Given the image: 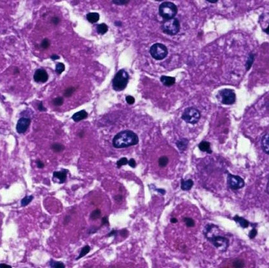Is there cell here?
Returning <instances> with one entry per match:
<instances>
[{
    "instance_id": "obj_1",
    "label": "cell",
    "mask_w": 269,
    "mask_h": 268,
    "mask_svg": "<svg viewBox=\"0 0 269 268\" xmlns=\"http://www.w3.org/2000/svg\"><path fill=\"white\" fill-rule=\"evenodd\" d=\"M139 142V138L134 132L130 130H124L113 137L112 144L116 148H127L136 145Z\"/></svg>"
},
{
    "instance_id": "obj_2",
    "label": "cell",
    "mask_w": 269,
    "mask_h": 268,
    "mask_svg": "<svg viewBox=\"0 0 269 268\" xmlns=\"http://www.w3.org/2000/svg\"><path fill=\"white\" fill-rule=\"evenodd\" d=\"M128 79H129V75L128 72L124 69L120 70L117 72L114 78L113 79V89L116 91L124 90L127 87Z\"/></svg>"
},
{
    "instance_id": "obj_3",
    "label": "cell",
    "mask_w": 269,
    "mask_h": 268,
    "mask_svg": "<svg viewBox=\"0 0 269 268\" xmlns=\"http://www.w3.org/2000/svg\"><path fill=\"white\" fill-rule=\"evenodd\" d=\"M177 7L171 2L165 1L159 6L160 15L166 20L173 18L177 14Z\"/></svg>"
},
{
    "instance_id": "obj_4",
    "label": "cell",
    "mask_w": 269,
    "mask_h": 268,
    "mask_svg": "<svg viewBox=\"0 0 269 268\" xmlns=\"http://www.w3.org/2000/svg\"><path fill=\"white\" fill-rule=\"evenodd\" d=\"M205 236L207 237V240L210 242H211L212 244L216 248L219 249L222 252L226 251L227 248L229 247V240L227 238L224 237V236L220 235H214L213 234H211L210 236L205 235Z\"/></svg>"
},
{
    "instance_id": "obj_5",
    "label": "cell",
    "mask_w": 269,
    "mask_h": 268,
    "mask_svg": "<svg viewBox=\"0 0 269 268\" xmlns=\"http://www.w3.org/2000/svg\"><path fill=\"white\" fill-rule=\"evenodd\" d=\"M163 32L169 35H175L180 30V22L177 18L166 20L162 24Z\"/></svg>"
},
{
    "instance_id": "obj_6",
    "label": "cell",
    "mask_w": 269,
    "mask_h": 268,
    "mask_svg": "<svg viewBox=\"0 0 269 268\" xmlns=\"http://www.w3.org/2000/svg\"><path fill=\"white\" fill-rule=\"evenodd\" d=\"M201 113L198 109L193 107H188L185 109L182 115V119L189 124H194L200 119Z\"/></svg>"
},
{
    "instance_id": "obj_7",
    "label": "cell",
    "mask_w": 269,
    "mask_h": 268,
    "mask_svg": "<svg viewBox=\"0 0 269 268\" xmlns=\"http://www.w3.org/2000/svg\"><path fill=\"white\" fill-rule=\"evenodd\" d=\"M150 54L156 60H162L166 58L168 54V48L160 43H156L150 48Z\"/></svg>"
},
{
    "instance_id": "obj_8",
    "label": "cell",
    "mask_w": 269,
    "mask_h": 268,
    "mask_svg": "<svg viewBox=\"0 0 269 268\" xmlns=\"http://www.w3.org/2000/svg\"><path fill=\"white\" fill-rule=\"evenodd\" d=\"M217 97L220 98V102L225 105H231L236 100V95L235 92L229 89H224L220 91Z\"/></svg>"
},
{
    "instance_id": "obj_9",
    "label": "cell",
    "mask_w": 269,
    "mask_h": 268,
    "mask_svg": "<svg viewBox=\"0 0 269 268\" xmlns=\"http://www.w3.org/2000/svg\"><path fill=\"white\" fill-rule=\"evenodd\" d=\"M227 184L231 189L237 190L243 187L245 185V182L239 176L229 174L228 177H227Z\"/></svg>"
},
{
    "instance_id": "obj_10",
    "label": "cell",
    "mask_w": 269,
    "mask_h": 268,
    "mask_svg": "<svg viewBox=\"0 0 269 268\" xmlns=\"http://www.w3.org/2000/svg\"><path fill=\"white\" fill-rule=\"evenodd\" d=\"M31 124V119L29 118L22 117L18 120L16 124V132L20 134H24L27 131Z\"/></svg>"
},
{
    "instance_id": "obj_11",
    "label": "cell",
    "mask_w": 269,
    "mask_h": 268,
    "mask_svg": "<svg viewBox=\"0 0 269 268\" xmlns=\"http://www.w3.org/2000/svg\"><path fill=\"white\" fill-rule=\"evenodd\" d=\"M33 79L37 83H45L48 79V74L44 69H37L34 74Z\"/></svg>"
},
{
    "instance_id": "obj_12",
    "label": "cell",
    "mask_w": 269,
    "mask_h": 268,
    "mask_svg": "<svg viewBox=\"0 0 269 268\" xmlns=\"http://www.w3.org/2000/svg\"><path fill=\"white\" fill-rule=\"evenodd\" d=\"M69 171L67 169H64L62 171H55L53 173L54 178H57L59 180V183H63L67 180V175Z\"/></svg>"
},
{
    "instance_id": "obj_13",
    "label": "cell",
    "mask_w": 269,
    "mask_h": 268,
    "mask_svg": "<svg viewBox=\"0 0 269 268\" xmlns=\"http://www.w3.org/2000/svg\"><path fill=\"white\" fill-rule=\"evenodd\" d=\"M88 113L83 109V110L80 111L78 112H76V113H74V114L72 115V119L74 120V121L78 122L81 121V120H84L85 119H86V118L88 117Z\"/></svg>"
},
{
    "instance_id": "obj_14",
    "label": "cell",
    "mask_w": 269,
    "mask_h": 268,
    "mask_svg": "<svg viewBox=\"0 0 269 268\" xmlns=\"http://www.w3.org/2000/svg\"><path fill=\"white\" fill-rule=\"evenodd\" d=\"M160 81L165 86L169 87L175 84V78H173V77L162 76L160 78Z\"/></svg>"
},
{
    "instance_id": "obj_15",
    "label": "cell",
    "mask_w": 269,
    "mask_h": 268,
    "mask_svg": "<svg viewBox=\"0 0 269 268\" xmlns=\"http://www.w3.org/2000/svg\"><path fill=\"white\" fill-rule=\"evenodd\" d=\"M233 220L237 222V223L239 224V225L241 226L242 228H248L249 226V223L248 220H246V219L243 218V217H239L238 216H235L233 217Z\"/></svg>"
},
{
    "instance_id": "obj_16",
    "label": "cell",
    "mask_w": 269,
    "mask_h": 268,
    "mask_svg": "<svg viewBox=\"0 0 269 268\" xmlns=\"http://www.w3.org/2000/svg\"><path fill=\"white\" fill-rule=\"evenodd\" d=\"M198 147L201 151L205 152H207L208 154L212 153L211 148H210V144L209 142L203 141L199 144Z\"/></svg>"
},
{
    "instance_id": "obj_17",
    "label": "cell",
    "mask_w": 269,
    "mask_h": 268,
    "mask_svg": "<svg viewBox=\"0 0 269 268\" xmlns=\"http://www.w3.org/2000/svg\"><path fill=\"white\" fill-rule=\"evenodd\" d=\"M268 142H269L268 134H266L262 137V139H261V146H262L263 151L265 152L266 154H268V152H269Z\"/></svg>"
},
{
    "instance_id": "obj_18",
    "label": "cell",
    "mask_w": 269,
    "mask_h": 268,
    "mask_svg": "<svg viewBox=\"0 0 269 268\" xmlns=\"http://www.w3.org/2000/svg\"><path fill=\"white\" fill-rule=\"evenodd\" d=\"M87 20L91 24L96 23L100 19V15L97 13H89L87 14Z\"/></svg>"
},
{
    "instance_id": "obj_19",
    "label": "cell",
    "mask_w": 269,
    "mask_h": 268,
    "mask_svg": "<svg viewBox=\"0 0 269 268\" xmlns=\"http://www.w3.org/2000/svg\"><path fill=\"white\" fill-rule=\"evenodd\" d=\"M176 144H177V148L179 149V150L184 151V150H185L186 148H187L188 144V139H185V138L181 139H179V141H177Z\"/></svg>"
},
{
    "instance_id": "obj_20",
    "label": "cell",
    "mask_w": 269,
    "mask_h": 268,
    "mask_svg": "<svg viewBox=\"0 0 269 268\" xmlns=\"http://www.w3.org/2000/svg\"><path fill=\"white\" fill-rule=\"evenodd\" d=\"M193 185V182L191 179L188 180H182L181 182V189L183 191H188L192 187Z\"/></svg>"
},
{
    "instance_id": "obj_21",
    "label": "cell",
    "mask_w": 269,
    "mask_h": 268,
    "mask_svg": "<svg viewBox=\"0 0 269 268\" xmlns=\"http://www.w3.org/2000/svg\"><path fill=\"white\" fill-rule=\"evenodd\" d=\"M108 30V27L106 24L102 23L100 24H98L96 27V31L97 33L100 35H104L105 33H107Z\"/></svg>"
},
{
    "instance_id": "obj_22",
    "label": "cell",
    "mask_w": 269,
    "mask_h": 268,
    "mask_svg": "<svg viewBox=\"0 0 269 268\" xmlns=\"http://www.w3.org/2000/svg\"><path fill=\"white\" fill-rule=\"evenodd\" d=\"M90 251H91V247H89V245L84 246V247L82 249L80 253V254H79V256L76 258V260H78L79 259H80V258H83L87 254H88V253L90 252Z\"/></svg>"
},
{
    "instance_id": "obj_23",
    "label": "cell",
    "mask_w": 269,
    "mask_h": 268,
    "mask_svg": "<svg viewBox=\"0 0 269 268\" xmlns=\"http://www.w3.org/2000/svg\"><path fill=\"white\" fill-rule=\"evenodd\" d=\"M51 148L54 152H62L63 150H65V146L63 145V144L58 143H55L54 144H52L51 146Z\"/></svg>"
},
{
    "instance_id": "obj_24",
    "label": "cell",
    "mask_w": 269,
    "mask_h": 268,
    "mask_svg": "<svg viewBox=\"0 0 269 268\" xmlns=\"http://www.w3.org/2000/svg\"><path fill=\"white\" fill-rule=\"evenodd\" d=\"M50 265L51 267L52 268H65V265L63 263L61 262H57L55 261L53 259H51L49 262Z\"/></svg>"
},
{
    "instance_id": "obj_25",
    "label": "cell",
    "mask_w": 269,
    "mask_h": 268,
    "mask_svg": "<svg viewBox=\"0 0 269 268\" xmlns=\"http://www.w3.org/2000/svg\"><path fill=\"white\" fill-rule=\"evenodd\" d=\"M101 216V211L99 209H96L91 212L90 214V219L92 220H96Z\"/></svg>"
},
{
    "instance_id": "obj_26",
    "label": "cell",
    "mask_w": 269,
    "mask_h": 268,
    "mask_svg": "<svg viewBox=\"0 0 269 268\" xmlns=\"http://www.w3.org/2000/svg\"><path fill=\"white\" fill-rule=\"evenodd\" d=\"M33 199V195H30V196H26L25 197L22 199L21 200V206L23 207H25L28 205L30 202L32 201Z\"/></svg>"
},
{
    "instance_id": "obj_27",
    "label": "cell",
    "mask_w": 269,
    "mask_h": 268,
    "mask_svg": "<svg viewBox=\"0 0 269 268\" xmlns=\"http://www.w3.org/2000/svg\"><path fill=\"white\" fill-rule=\"evenodd\" d=\"M169 160L168 157L166 156H162L159 158L158 160V165L160 167H166L168 163Z\"/></svg>"
},
{
    "instance_id": "obj_28",
    "label": "cell",
    "mask_w": 269,
    "mask_h": 268,
    "mask_svg": "<svg viewBox=\"0 0 269 268\" xmlns=\"http://www.w3.org/2000/svg\"><path fill=\"white\" fill-rule=\"evenodd\" d=\"M75 90H76V89H75L74 87H70L67 88L64 92V94H63L64 96L66 98L71 97V96L73 95Z\"/></svg>"
},
{
    "instance_id": "obj_29",
    "label": "cell",
    "mask_w": 269,
    "mask_h": 268,
    "mask_svg": "<svg viewBox=\"0 0 269 268\" xmlns=\"http://www.w3.org/2000/svg\"><path fill=\"white\" fill-rule=\"evenodd\" d=\"M184 222H185L187 227H193L195 225V222L193 219L190 217H185L184 218Z\"/></svg>"
},
{
    "instance_id": "obj_30",
    "label": "cell",
    "mask_w": 269,
    "mask_h": 268,
    "mask_svg": "<svg viewBox=\"0 0 269 268\" xmlns=\"http://www.w3.org/2000/svg\"><path fill=\"white\" fill-rule=\"evenodd\" d=\"M253 61H254V55L252 54H251L250 55H249L248 59L246 61V67L247 71H248V70L250 69V67L251 66V65H252V64H253Z\"/></svg>"
},
{
    "instance_id": "obj_31",
    "label": "cell",
    "mask_w": 269,
    "mask_h": 268,
    "mask_svg": "<svg viewBox=\"0 0 269 268\" xmlns=\"http://www.w3.org/2000/svg\"><path fill=\"white\" fill-rule=\"evenodd\" d=\"M65 69V64L62 62H59L56 64V67H55V71H56L58 74H61L63 72H64Z\"/></svg>"
},
{
    "instance_id": "obj_32",
    "label": "cell",
    "mask_w": 269,
    "mask_h": 268,
    "mask_svg": "<svg viewBox=\"0 0 269 268\" xmlns=\"http://www.w3.org/2000/svg\"><path fill=\"white\" fill-rule=\"evenodd\" d=\"M128 160H127V158H121L120 160H119L117 161V163H116V165H117V168L119 169L122 166L125 165H127V164H128Z\"/></svg>"
},
{
    "instance_id": "obj_33",
    "label": "cell",
    "mask_w": 269,
    "mask_h": 268,
    "mask_svg": "<svg viewBox=\"0 0 269 268\" xmlns=\"http://www.w3.org/2000/svg\"><path fill=\"white\" fill-rule=\"evenodd\" d=\"M64 102V99L62 97H57L55 99H54L52 101L53 104H54L55 106H61L63 105V103Z\"/></svg>"
},
{
    "instance_id": "obj_34",
    "label": "cell",
    "mask_w": 269,
    "mask_h": 268,
    "mask_svg": "<svg viewBox=\"0 0 269 268\" xmlns=\"http://www.w3.org/2000/svg\"><path fill=\"white\" fill-rule=\"evenodd\" d=\"M50 40L47 38H44V39H43L42 42H41L40 46L41 48H43V49H48V48L50 47Z\"/></svg>"
},
{
    "instance_id": "obj_35",
    "label": "cell",
    "mask_w": 269,
    "mask_h": 268,
    "mask_svg": "<svg viewBox=\"0 0 269 268\" xmlns=\"http://www.w3.org/2000/svg\"><path fill=\"white\" fill-rule=\"evenodd\" d=\"M234 267H243L244 265V263L242 260H236L233 263Z\"/></svg>"
},
{
    "instance_id": "obj_36",
    "label": "cell",
    "mask_w": 269,
    "mask_h": 268,
    "mask_svg": "<svg viewBox=\"0 0 269 268\" xmlns=\"http://www.w3.org/2000/svg\"><path fill=\"white\" fill-rule=\"evenodd\" d=\"M257 234H258V231H257L256 228H253L252 230L249 232L248 236L250 239H253L257 236Z\"/></svg>"
},
{
    "instance_id": "obj_37",
    "label": "cell",
    "mask_w": 269,
    "mask_h": 268,
    "mask_svg": "<svg viewBox=\"0 0 269 268\" xmlns=\"http://www.w3.org/2000/svg\"><path fill=\"white\" fill-rule=\"evenodd\" d=\"M126 101H127V102L128 104L132 105L135 102V99L132 96H127V97H126Z\"/></svg>"
},
{
    "instance_id": "obj_38",
    "label": "cell",
    "mask_w": 269,
    "mask_h": 268,
    "mask_svg": "<svg viewBox=\"0 0 269 268\" xmlns=\"http://www.w3.org/2000/svg\"><path fill=\"white\" fill-rule=\"evenodd\" d=\"M104 225H108L110 226V223H109V220H108V216H105L102 218V224H101V226H102Z\"/></svg>"
},
{
    "instance_id": "obj_39",
    "label": "cell",
    "mask_w": 269,
    "mask_h": 268,
    "mask_svg": "<svg viewBox=\"0 0 269 268\" xmlns=\"http://www.w3.org/2000/svg\"><path fill=\"white\" fill-rule=\"evenodd\" d=\"M113 3H115L116 5H125V4H127L128 2H129V1H124V0H122V1H120V0H117V1H112Z\"/></svg>"
},
{
    "instance_id": "obj_40",
    "label": "cell",
    "mask_w": 269,
    "mask_h": 268,
    "mask_svg": "<svg viewBox=\"0 0 269 268\" xmlns=\"http://www.w3.org/2000/svg\"><path fill=\"white\" fill-rule=\"evenodd\" d=\"M120 234L121 236L123 238H127L128 235V231L127 230V229H123L120 231Z\"/></svg>"
},
{
    "instance_id": "obj_41",
    "label": "cell",
    "mask_w": 269,
    "mask_h": 268,
    "mask_svg": "<svg viewBox=\"0 0 269 268\" xmlns=\"http://www.w3.org/2000/svg\"><path fill=\"white\" fill-rule=\"evenodd\" d=\"M36 164H37V166L38 169H42L44 167V163L40 160H37V161H36Z\"/></svg>"
},
{
    "instance_id": "obj_42",
    "label": "cell",
    "mask_w": 269,
    "mask_h": 268,
    "mask_svg": "<svg viewBox=\"0 0 269 268\" xmlns=\"http://www.w3.org/2000/svg\"><path fill=\"white\" fill-rule=\"evenodd\" d=\"M128 164L132 168H135L136 167V161L134 160V159H133V158L130 159V160L128 161Z\"/></svg>"
},
{
    "instance_id": "obj_43",
    "label": "cell",
    "mask_w": 269,
    "mask_h": 268,
    "mask_svg": "<svg viewBox=\"0 0 269 268\" xmlns=\"http://www.w3.org/2000/svg\"><path fill=\"white\" fill-rule=\"evenodd\" d=\"M51 21H52V23L54 24V25H57V24L59 23L60 19L58 17H53L51 19Z\"/></svg>"
},
{
    "instance_id": "obj_44",
    "label": "cell",
    "mask_w": 269,
    "mask_h": 268,
    "mask_svg": "<svg viewBox=\"0 0 269 268\" xmlns=\"http://www.w3.org/2000/svg\"><path fill=\"white\" fill-rule=\"evenodd\" d=\"M38 109L40 111H47V109L44 107V106L43 105L42 102H40L38 105Z\"/></svg>"
},
{
    "instance_id": "obj_45",
    "label": "cell",
    "mask_w": 269,
    "mask_h": 268,
    "mask_svg": "<svg viewBox=\"0 0 269 268\" xmlns=\"http://www.w3.org/2000/svg\"><path fill=\"white\" fill-rule=\"evenodd\" d=\"M118 232V231L117 230H111L110 233H108V234L107 235L108 237H111V236H115L116 234H117Z\"/></svg>"
},
{
    "instance_id": "obj_46",
    "label": "cell",
    "mask_w": 269,
    "mask_h": 268,
    "mask_svg": "<svg viewBox=\"0 0 269 268\" xmlns=\"http://www.w3.org/2000/svg\"><path fill=\"white\" fill-rule=\"evenodd\" d=\"M0 267L1 268H11V265H9L5 264H0Z\"/></svg>"
},
{
    "instance_id": "obj_47",
    "label": "cell",
    "mask_w": 269,
    "mask_h": 268,
    "mask_svg": "<svg viewBox=\"0 0 269 268\" xmlns=\"http://www.w3.org/2000/svg\"><path fill=\"white\" fill-rule=\"evenodd\" d=\"M51 59H53V60H57V59H59V56H58V55H52V56H51Z\"/></svg>"
},
{
    "instance_id": "obj_48",
    "label": "cell",
    "mask_w": 269,
    "mask_h": 268,
    "mask_svg": "<svg viewBox=\"0 0 269 268\" xmlns=\"http://www.w3.org/2000/svg\"><path fill=\"white\" fill-rule=\"evenodd\" d=\"M177 219L176 218H171V223H177Z\"/></svg>"
},
{
    "instance_id": "obj_49",
    "label": "cell",
    "mask_w": 269,
    "mask_h": 268,
    "mask_svg": "<svg viewBox=\"0 0 269 268\" xmlns=\"http://www.w3.org/2000/svg\"><path fill=\"white\" fill-rule=\"evenodd\" d=\"M208 1V2H209V3H216V2H217L218 1H217V0H216V1H210V0H209V1Z\"/></svg>"
},
{
    "instance_id": "obj_50",
    "label": "cell",
    "mask_w": 269,
    "mask_h": 268,
    "mask_svg": "<svg viewBox=\"0 0 269 268\" xmlns=\"http://www.w3.org/2000/svg\"><path fill=\"white\" fill-rule=\"evenodd\" d=\"M84 132H81V133H80V135H79V136H80V137H81V138H82V137H83V136H84Z\"/></svg>"
}]
</instances>
